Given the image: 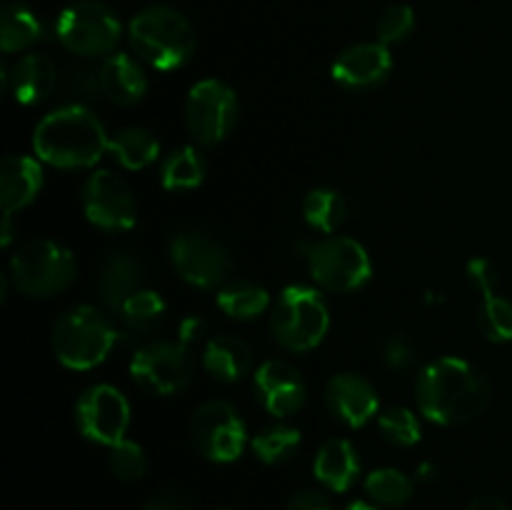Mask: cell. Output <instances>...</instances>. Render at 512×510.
<instances>
[{
  "label": "cell",
  "mask_w": 512,
  "mask_h": 510,
  "mask_svg": "<svg viewBox=\"0 0 512 510\" xmlns=\"http://www.w3.org/2000/svg\"><path fill=\"white\" fill-rule=\"evenodd\" d=\"M393 55L383 43H358L345 48L333 63V80L348 90H373L388 80Z\"/></svg>",
  "instance_id": "obj_17"
},
{
  "label": "cell",
  "mask_w": 512,
  "mask_h": 510,
  "mask_svg": "<svg viewBox=\"0 0 512 510\" xmlns=\"http://www.w3.org/2000/svg\"><path fill=\"white\" fill-rule=\"evenodd\" d=\"M378 428L383 433V438L390 445H395V448H410V445H415L423 438L418 415L408 408H398V405L395 408H385L378 415Z\"/></svg>",
  "instance_id": "obj_32"
},
{
  "label": "cell",
  "mask_w": 512,
  "mask_h": 510,
  "mask_svg": "<svg viewBox=\"0 0 512 510\" xmlns=\"http://www.w3.org/2000/svg\"><path fill=\"white\" fill-rule=\"evenodd\" d=\"M365 493L375 505L385 508H400L408 503L415 493V483L405 473L395 468H380L365 478Z\"/></svg>",
  "instance_id": "obj_30"
},
{
  "label": "cell",
  "mask_w": 512,
  "mask_h": 510,
  "mask_svg": "<svg viewBox=\"0 0 512 510\" xmlns=\"http://www.w3.org/2000/svg\"><path fill=\"white\" fill-rule=\"evenodd\" d=\"M68 90L70 95H75V98L80 100L105 98L100 68H90V65H80V68H75L68 78Z\"/></svg>",
  "instance_id": "obj_37"
},
{
  "label": "cell",
  "mask_w": 512,
  "mask_h": 510,
  "mask_svg": "<svg viewBox=\"0 0 512 510\" xmlns=\"http://www.w3.org/2000/svg\"><path fill=\"white\" fill-rule=\"evenodd\" d=\"M10 240H13V225H10V215L3 218V245L8 248Z\"/></svg>",
  "instance_id": "obj_44"
},
{
  "label": "cell",
  "mask_w": 512,
  "mask_h": 510,
  "mask_svg": "<svg viewBox=\"0 0 512 510\" xmlns=\"http://www.w3.org/2000/svg\"><path fill=\"white\" fill-rule=\"evenodd\" d=\"M43 185V168L28 155H8L0 165V203L3 213L13 215L28 208Z\"/></svg>",
  "instance_id": "obj_19"
},
{
  "label": "cell",
  "mask_w": 512,
  "mask_h": 510,
  "mask_svg": "<svg viewBox=\"0 0 512 510\" xmlns=\"http://www.w3.org/2000/svg\"><path fill=\"white\" fill-rule=\"evenodd\" d=\"M110 153L115 155L123 168L143 170L155 163L160 155V143L150 130L145 128H123L110 138Z\"/></svg>",
  "instance_id": "obj_26"
},
{
  "label": "cell",
  "mask_w": 512,
  "mask_h": 510,
  "mask_svg": "<svg viewBox=\"0 0 512 510\" xmlns=\"http://www.w3.org/2000/svg\"><path fill=\"white\" fill-rule=\"evenodd\" d=\"M415 475H418L420 483H433V480L440 475V468L435 463H420L418 470H415Z\"/></svg>",
  "instance_id": "obj_43"
},
{
  "label": "cell",
  "mask_w": 512,
  "mask_h": 510,
  "mask_svg": "<svg viewBox=\"0 0 512 510\" xmlns=\"http://www.w3.org/2000/svg\"><path fill=\"white\" fill-rule=\"evenodd\" d=\"M190 440L203 458L213 463H233L243 455L245 423L228 400H208L190 420Z\"/></svg>",
  "instance_id": "obj_11"
},
{
  "label": "cell",
  "mask_w": 512,
  "mask_h": 510,
  "mask_svg": "<svg viewBox=\"0 0 512 510\" xmlns=\"http://www.w3.org/2000/svg\"><path fill=\"white\" fill-rule=\"evenodd\" d=\"M253 385L263 408L275 418L295 415L308 398V385H305L303 375L288 360H265L255 370Z\"/></svg>",
  "instance_id": "obj_15"
},
{
  "label": "cell",
  "mask_w": 512,
  "mask_h": 510,
  "mask_svg": "<svg viewBox=\"0 0 512 510\" xmlns=\"http://www.w3.org/2000/svg\"><path fill=\"white\" fill-rule=\"evenodd\" d=\"M330 328V313L318 290L288 285L270 310L273 338L293 353H308L323 343Z\"/></svg>",
  "instance_id": "obj_5"
},
{
  "label": "cell",
  "mask_w": 512,
  "mask_h": 510,
  "mask_svg": "<svg viewBox=\"0 0 512 510\" xmlns=\"http://www.w3.org/2000/svg\"><path fill=\"white\" fill-rule=\"evenodd\" d=\"M103 75V93L115 105H135L143 100L148 90V78L135 58L125 53H113L100 65Z\"/></svg>",
  "instance_id": "obj_23"
},
{
  "label": "cell",
  "mask_w": 512,
  "mask_h": 510,
  "mask_svg": "<svg viewBox=\"0 0 512 510\" xmlns=\"http://www.w3.org/2000/svg\"><path fill=\"white\" fill-rule=\"evenodd\" d=\"M73 253L53 240L35 238L18 248L10 260V283L28 298H53L75 280Z\"/></svg>",
  "instance_id": "obj_6"
},
{
  "label": "cell",
  "mask_w": 512,
  "mask_h": 510,
  "mask_svg": "<svg viewBox=\"0 0 512 510\" xmlns=\"http://www.w3.org/2000/svg\"><path fill=\"white\" fill-rule=\"evenodd\" d=\"M300 448V430L293 425H270L253 438V453L263 463L278 465L293 458Z\"/></svg>",
  "instance_id": "obj_31"
},
{
  "label": "cell",
  "mask_w": 512,
  "mask_h": 510,
  "mask_svg": "<svg viewBox=\"0 0 512 510\" xmlns=\"http://www.w3.org/2000/svg\"><path fill=\"white\" fill-rule=\"evenodd\" d=\"M415 30V13L410 5H390L383 10L378 20V43L383 45H398L410 38Z\"/></svg>",
  "instance_id": "obj_35"
},
{
  "label": "cell",
  "mask_w": 512,
  "mask_h": 510,
  "mask_svg": "<svg viewBox=\"0 0 512 510\" xmlns=\"http://www.w3.org/2000/svg\"><path fill=\"white\" fill-rule=\"evenodd\" d=\"M75 423L88 440L113 448L128 433L130 405L113 385H93L75 403Z\"/></svg>",
  "instance_id": "obj_13"
},
{
  "label": "cell",
  "mask_w": 512,
  "mask_h": 510,
  "mask_svg": "<svg viewBox=\"0 0 512 510\" xmlns=\"http://www.w3.org/2000/svg\"><path fill=\"white\" fill-rule=\"evenodd\" d=\"M143 510H193L190 508L188 498L175 490H163V493H155L148 503L143 505Z\"/></svg>",
  "instance_id": "obj_41"
},
{
  "label": "cell",
  "mask_w": 512,
  "mask_h": 510,
  "mask_svg": "<svg viewBox=\"0 0 512 510\" xmlns=\"http://www.w3.org/2000/svg\"><path fill=\"white\" fill-rule=\"evenodd\" d=\"M270 295L253 280H228L218 290V308L235 320H255L268 310Z\"/></svg>",
  "instance_id": "obj_25"
},
{
  "label": "cell",
  "mask_w": 512,
  "mask_h": 510,
  "mask_svg": "<svg viewBox=\"0 0 512 510\" xmlns=\"http://www.w3.org/2000/svg\"><path fill=\"white\" fill-rule=\"evenodd\" d=\"M118 338L120 330L103 310L78 305L53 325V353L65 368L90 370L108 358Z\"/></svg>",
  "instance_id": "obj_4"
},
{
  "label": "cell",
  "mask_w": 512,
  "mask_h": 510,
  "mask_svg": "<svg viewBox=\"0 0 512 510\" xmlns=\"http://www.w3.org/2000/svg\"><path fill=\"white\" fill-rule=\"evenodd\" d=\"M205 160L195 148H178L163 160L160 180L168 190H193L203 183Z\"/></svg>",
  "instance_id": "obj_28"
},
{
  "label": "cell",
  "mask_w": 512,
  "mask_h": 510,
  "mask_svg": "<svg viewBox=\"0 0 512 510\" xmlns=\"http://www.w3.org/2000/svg\"><path fill=\"white\" fill-rule=\"evenodd\" d=\"M465 510H510V508L503 503V500L495 498V495H478L475 500H470V505Z\"/></svg>",
  "instance_id": "obj_42"
},
{
  "label": "cell",
  "mask_w": 512,
  "mask_h": 510,
  "mask_svg": "<svg viewBox=\"0 0 512 510\" xmlns=\"http://www.w3.org/2000/svg\"><path fill=\"white\" fill-rule=\"evenodd\" d=\"M465 275H468L470 285L483 293V298L485 295L495 293V285H498V270H495V265L490 263L488 258L470 260L468 268H465Z\"/></svg>",
  "instance_id": "obj_38"
},
{
  "label": "cell",
  "mask_w": 512,
  "mask_h": 510,
  "mask_svg": "<svg viewBox=\"0 0 512 510\" xmlns=\"http://www.w3.org/2000/svg\"><path fill=\"white\" fill-rule=\"evenodd\" d=\"M110 470L118 480L125 483H135L148 470V458H145L143 448L133 440H120L110 448Z\"/></svg>",
  "instance_id": "obj_34"
},
{
  "label": "cell",
  "mask_w": 512,
  "mask_h": 510,
  "mask_svg": "<svg viewBox=\"0 0 512 510\" xmlns=\"http://www.w3.org/2000/svg\"><path fill=\"white\" fill-rule=\"evenodd\" d=\"M345 510H380V508H375L373 503H365V500H355V503H350Z\"/></svg>",
  "instance_id": "obj_45"
},
{
  "label": "cell",
  "mask_w": 512,
  "mask_h": 510,
  "mask_svg": "<svg viewBox=\"0 0 512 510\" xmlns=\"http://www.w3.org/2000/svg\"><path fill=\"white\" fill-rule=\"evenodd\" d=\"M325 408L348 428H363L378 415V390L363 375L338 373L325 385Z\"/></svg>",
  "instance_id": "obj_16"
},
{
  "label": "cell",
  "mask_w": 512,
  "mask_h": 510,
  "mask_svg": "<svg viewBox=\"0 0 512 510\" xmlns=\"http://www.w3.org/2000/svg\"><path fill=\"white\" fill-rule=\"evenodd\" d=\"M145 283V263L133 250H115L100 265L98 275V295L103 300L105 310L118 315L123 303L133 298Z\"/></svg>",
  "instance_id": "obj_18"
},
{
  "label": "cell",
  "mask_w": 512,
  "mask_h": 510,
  "mask_svg": "<svg viewBox=\"0 0 512 510\" xmlns=\"http://www.w3.org/2000/svg\"><path fill=\"white\" fill-rule=\"evenodd\" d=\"M108 145L103 123L83 105H68L45 115L33 133L35 155L65 170L90 168L103 158Z\"/></svg>",
  "instance_id": "obj_2"
},
{
  "label": "cell",
  "mask_w": 512,
  "mask_h": 510,
  "mask_svg": "<svg viewBox=\"0 0 512 510\" xmlns=\"http://www.w3.org/2000/svg\"><path fill=\"white\" fill-rule=\"evenodd\" d=\"M118 318L123 328L130 330V333H150V330H155L163 323L165 300L155 290L143 288L133 298L125 300L123 308L118 310Z\"/></svg>",
  "instance_id": "obj_29"
},
{
  "label": "cell",
  "mask_w": 512,
  "mask_h": 510,
  "mask_svg": "<svg viewBox=\"0 0 512 510\" xmlns=\"http://www.w3.org/2000/svg\"><path fill=\"white\" fill-rule=\"evenodd\" d=\"M490 380L483 370L460 358L425 365L415 383L420 413L438 425H463L478 418L490 403Z\"/></svg>",
  "instance_id": "obj_1"
},
{
  "label": "cell",
  "mask_w": 512,
  "mask_h": 510,
  "mask_svg": "<svg viewBox=\"0 0 512 510\" xmlns=\"http://www.w3.org/2000/svg\"><path fill=\"white\" fill-rule=\"evenodd\" d=\"M130 45L155 70H178L195 53V30L168 5H150L130 20Z\"/></svg>",
  "instance_id": "obj_3"
},
{
  "label": "cell",
  "mask_w": 512,
  "mask_h": 510,
  "mask_svg": "<svg viewBox=\"0 0 512 510\" xmlns=\"http://www.w3.org/2000/svg\"><path fill=\"white\" fill-rule=\"evenodd\" d=\"M58 40L75 55L98 58L110 55L120 43L123 25L113 10L95 0H80L68 5L55 23Z\"/></svg>",
  "instance_id": "obj_9"
},
{
  "label": "cell",
  "mask_w": 512,
  "mask_h": 510,
  "mask_svg": "<svg viewBox=\"0 0 512 510\" xmlns=\"http://www.w3.org/2000/svg\"><path fill=\"white\" fill-rule=\"evenodd\" d=\"M300 253L308 258L310 275L320 288L330 293H350L363 288L373 275L370 255L358 240L345 235H328L315 243H298Z\"/></svg>",
  "instance_id": "obj_7"
},
{
  "label": "cell",
  "mask_w": 512,
  "mask_h": 510,
  "mask_svg": "<svg viewBox=\"0 0 512 510\" xmlns=\"http://www.w3.org/2000/svg\"><path fill=\"white\" fill-rule=\"evenodd\" d=\"M58 85V70L53 60L40 53H28L15 60L10 70V90L23 105H40L53 95Z\"/></svg>",
  "instance_id": "obj_22"
},
{
  "label": "cell",
  "mask_w": 512,
  "mask_h": 510,
  "mask_svg": "<svg viewBox=\"0 0 512 510\" xmlns=\"http://www.w3.org/2000/svg\"><path fill=\"white\" fill-rule=\"evenodd\" d=\"M345 213H348V205H345L343 195L333 188H315L303 200L305 220L310 228L320 230V233H335L343 225Z\"/></svg>",
  "instance_id": "obj_27"
},
{
  "label": "cell",
  "mask_w": 512,
  "mask_h": 510,
  "mask_svg": "<svg viewBox=\"0 0 512 510\" xmlns=\"http://www.w3.org/2000/svg\"><path fill=\"white\" fill-rule=\"evenodd\" d=\"M238 120V98L220 80H200L185 100V125L190 138L203 148L223 143Z\"/></svg>",
  "instance_id": "obj_10"
},
{
  "label": "cell",
  "mask_w": 512,
  "mask_h": 510,
  "mask_svg": "<svg viewBox=\"0 0 512 510\" xmlns=\"http://www.w3.org/2000/svg\"><path fill=\"white\" fill-rule=\"evenodd\" d=\"M130 375L153 395H175L193 383L195 355L188 345L148 343L130 360Z\"/></svg>",
  "instance_id": "obj_12"
},
{
  "label": "cell",
  "mask_w": 512,
  "mask_h": 510,
  "mask_svg": "<svg viewBox=\"0 0 512 510\" xmlns=\"http://www.w3.org/2000/svg\"><path fill=\"white\" fill-rule=\"evenodd\" d=\"M380 358L395 373H408V370H413L418 365V348H415V343L408 335L395 333L383 343Z\"/></svg>",
  "instance_id": "obj_36"
},
{
  "label": "cell",
  "mask_w": 512,
  "mask_h": 510,
  "mask_svg": "<svg viewBox=\"0 0 512 510\" xmlns=\"http://www.w3.org/2000/svg\"><path fill=\"white\" fill-rule=\"evenodd\" d=\"M203 368L220 383H238L253 368V350L233 333L215 335L203 348Z\"/></svg>",
  "instance_id": "obj_21"
},
{
  "label": "cell",
  "mask_w": 512,
  "mask_h": 510,
  "mask_svg": "<svg viewBox=\"0 0 512 510\" xmlns=\"http://www.w3.org/2000/svg\"><path fill=\"white\" fill-rule=\"evenodd\" d=\"M168 255L185 283L203 290H220L233 280V255L210 233L183 228L170 235Z\"/></svg>",
  "instance_id": "obj_8"
},
{
  "label": "cell",
  "mask_w": 512,
  "mask_h": 510,
  "mask_svg": "<svg viewBox=\"0 0 512 510\" xmlns=\"http://www.w3.org/2000/svg\"><path fill=\"white\" fill-rule=\"evenodd\" d=\"M43 28L35 18L33 10L25 8L18 0H5L3 13H0V48L3 53H18L38 43Z\"/></svg>",
  "instance_id": "obj_24"
},
{
  "label": "cell",
  "mask_w": 512,
  "mask_h": 510,
  "mask_svg": "<svg viewBox=\"0 0 512 510\" xmlns=\"http://www.w3.org/2000/svg\"><path fill=\"white\" fill-rule=\"evenodd\" d=\"M83 210L93 225L103 230H130L138 223V203L120 175L95 170L83 185Z\"/></svg>",
  "instance_id": "obj_14"
},
{
  "label": "cell",
  "mask_w": 512,
  "mask_h": 510,
  "mask_svg": "<svg viewBox=\"0 0 512 510\" xmlns=\"http://www.w3.org/2000/svg\"><path fill=\"white\" fill-rule=\"evenodd\" d=\"M178 335L180 343L188 345V348L193 350L195 345L203 343L205 335H208V320H205L203 315H188V318L180 320Z\"/></svg>",
  "instance_id": "obj_40"
},
{
  "label": "cell",
  "mask_w": 512,
  "mask_h": 510,
  "mask_svg": "<svg viewBox=\"0 0 512 510\" xmlns=\"http://www.w3.org/2000/svg\"><path fill=\"white\" fill-rule=\"evenodd\" d=\"M478 325L483 335L493 343H510L512 340V300L503 295H485L478 310Z\"/></svg>",
  "instance_id": "obj_33"
},
{
  "label": "cell",
  "mask_w": 512,
  "mask_h": 510,
  "mask_svg": "<svg viewBox=\"0 0 512 510\" xmlns=\"http://www.w3.org/2000/svg\"><path fill=\"white\" fill-rule=\"evenodd\" d=\"M285 510H333V503H330V498L323 490L305 488L295 490V493L290 495L288 503H285Z\"/></svg>",
  "instance_id": "obj_39"
},
{
  "label": "cell",
  "mask_w": 512,
  "mask_h": 510,
  "mask_svg": "<svg viewBox=\"0 0 512 510\" xmlns=\"http://www.w3.org/2000/svg\"><path fill=\"white\" fill-rule=\"evenodd\" d=\"M313 473L333 493H345L360 475V455L355 445L345 438H330L320 445L315 455Z\"/></svg>",
  "instance_id": "obj_20"
}]
</instances>
